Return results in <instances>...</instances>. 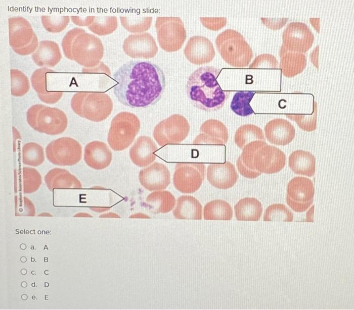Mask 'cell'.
Returning a JSON list of instances; mask_svg holds the SVG:
<instances>
[{
    "mask_svg": "<svg viewBox=\"0 0 354 310\" xmlns=\"http://www.w3.org/2000/svg\"><path fill=\"white\" fill-rule=\"evenodd\" d=\"M114 93L123 105L132 108L156 104L165 90V76L162 69L149 61L131 60L114 74Z\"/></svg>",
    "mask_w": 354,
    "mask_h": 310,
    "instance_id": "obj_1",
    "label": "cell"
},
{
    "mask_svg": "<svg viewBox=\"0 0 354 310\" xmlns=\"http://www.w3.org/2000/svg\"><path fill=\"white\" fill-rule=\"evenodd\" d=\"M221 70L212 66L201 67L190 75L186 91L195 107L212 112L224 106L230 96V91L223 90L217 81Z\"/></svg>",
    "mask_w": 354,
    "mask_h": 310,
    "instance_id": "obj_2",
    "label": "cell"
},
{
    "mask_svg": "<svg viewBox=\"0 0 354 310\" xmlns=\"http://www.w3.org/2000/svg\"><path fill=\"white\" fill-rule=\"evenodd\" d=\"M242 150L236 165L239 172L245 178L254 179L261 173H276L286 165V157L284 152L268 144L266 141H252Z\"/></svg>",
    "mask_w": 354,
    "mask_h": 310,
    "instance_id": "obj_3",
    "label": "cell"
},
{
    "mask_svg": "<svg viewBox=\"0 0 354 310\" xmlns=\"http://www.w3.org/2000/svg\"><path fill=\"white\" fill-rule=\"evenodd\" d=\"M65 57L86 68L97 66L104 54L102 41L80 28L69 31L62 41Z\"/></svg>",
    "mask_w": 354,
    "mask_h": 310,
    "instance_id": "obj_4",
    "label": "cell"
},
{
    "mask_svg": "<svg viewBox=\"0 0 354 310\" xmlns=\"http://www.w3.org/2000/svg\"><path fill=\"white\" fill-rule=\"evenodd\" d=\"M215 44L222 59L234 67L247 66L253 57L252 49L243 36L234 29H227L219 34Z\"/></svg>",
    "mask_w": 354,
    "mask_h": 310,
    "instance_id": "obj_5",
    "label": "cell"
},
{
    "mask_svg": "<svg viewBox=\"0 0 354 310\" xmlns=\"http://www.w3.org/2000/svg\"><path fill=\"white\" fill-rule=\"evenodd\" d=\"M71 106L78 116L94 122L107 119L113 110L110 97L100 92H78L72 96Z\"/></svg>",
    "mask_w": 354,
    "mask_h": 310,
    "instance_id": "obj_6",
    "label": "cell"
},
{
    "mask_svg": "<svg viewBox=\"0 0 354 310\" xmlns=\"http://www.w3.org/2000/svg\"><path fill=\"white\" fill-rule=\"evenodd\" d=\"M27 122L34 130L48 135H58L67 127L65 114L59 109L36 104L28 110Z\"/></svg>",
    "mask_w": 354,
    "mask_h": 310,
    "instance_id": "obj_7",
    "label": "cell"
},
{
    "mask_svg": "<svg viewBox=\"0 0 354 310\" xmlns=\"http://www.w3.org/2000/svg\"><path fill=\"white\" fill-rule=\"evenodd\" d=\"M140 129V122L137 116L123 112L117 114L111 122L107 141L115 151L127 148L134 141Z\"/></svg>",
    "mask_w": 354,
    "mask_h": 310,
    "instance_id": "obj_8",
    "label": "cell"
},
{
    "mask_svg": "<svg viewBox=\"0 0 354 310\" xmlns=\"http://www.w3.org/2000/svg\"><path fill=\"white\" fill-rule=\"evenodd\" d=\"M155 28L160 47L168 52L179 50L187 37L184 23L180 17H158Z\"/></svg>",
    "mask_w": 354,
    "mask_h": 310,
    "instance_id": "obj_9",
    "label": "cell"
},
{
    "mask_svg": "<svg viewBox=\"0 0 354 310\" xmlns=\"http://www.w3.org/2000/svg\"><path fill=\"white\" fill-rule=\"evenodd\" d=\"M9 44L17 54L28 55L38 47L37 36L31 24L20 16L9 18Z\"/></svg>",
    "mask_w": 354,
    "mask_h": 310,
    "instance_id": "obj_10",
    "label": "cell"
},
{
    "mask_svg": "<svg viewBox=\"0 0 354 310\" xmlns=\"http://www.w3.org/2000/svg\"><path fill=\"white\" fill-rule=\"evenodd\" d=\"M190 125L183 116L174 114L159 122L154 128L153 137L159 145L177 144L188 136Z\"/></svg>",
    "mask_w": 354,
    "mask_h": 310,
    "instance_id": "obj_11",
    "label": "cell"
},
{
    "mask_svg": "<svg viewBox=\"0 0 354 310\" xmlns=\"http://www.w3.org/2000/svg\"><path fill=\"white\" fill-rule=\"evenodd\" d=\"M46 156L52 164L58 166H72L82 157V147L76 140L68 137L51 142L46 148Z\"/></svg>",
    "mask_w": 354,
    "mask_h": 310,
    "instance_id": "obj_12",
    "label": "cell"
},
{
    "mask_svg": "<svg viewBox=\"0 0 354 310\" xmlns=\"http://www.w3.org/2000/svg\"><path fill=\"white\" fill-rule=\"evenodd\" d=\"M205 170V166L203 163L176 164L173 176L174 187L183 193L195 192L204 181Z\"/></svg>",
    "mask_w": 354,
    "mask_h": 310,
    "instance_id": "obj_13",
    "label": "cell"
},
{
    "mask_svg": "<svg viewBox=\"0 0 354 310\" xmlns=\"http://www.w3.org/2000/svg\"><path fill=\"white\" fill-rule=\"evenodd\" d=\"M314 194V186L311 179L305 177H295L288 184L286 202L294 212H303L312 204Z\"/></svg>",
    "mask_w": 354,
    "mask_h": 310,
    "instance_id": "obj_14",
    "label": "cell"
},
{
    "mask_svg": "<svg viewBox=\"0 0 354 310\" xmlns=\"http://www.w3.org/2000/svg\"><path fill=\"white\" fill-rule=\"evenodd\" d=\"M283 46L290 51L305 53L312 47L314 36L308 27L300 22H292L285 29Z\"/></svg>",
    "mask_w": 354,
    "mask_h": 310,
    "instance_id": "obj_15",
    "label": "cell"
},
{
    "mask_svg": "<svg viewBox=\"0 0 354 310\" xmlns=\"http://www.w3.org/2000/svg\"><path fill=\"white\" fill-rule=\"evenodd\" d=\"M122 48L125 54L132 58H152L158 51L155 40L149 33L129 35L124 40Z\"/></svg>",
    "mask_w": 354,
    "mask_h": 310,
    "instance_id": "obj_16",
    "label": "cell"
},
{
    "mask_svg": "<svg viewBox=\"0 0 354 310\" xmlns=\"http://www.w3.org/2000/svg\"><path fill=\"white\" fill-rule=\"evenodd\" d=\"M186 58L195 65L211 62L215 55L212 42L202 36H194L188 40L184 50Z\"/></svg>",
    "mask_w": 354,
    "mask_h": 310,
    "instance_id": "obj_17",
    "label": "cell"
},
{
    "mask_svg": "<svg viewBox=\"0 0 354 310\" xmlns=\"http://www.w3.org/2000/svg\"><path fill=\"white\" fill-rule=\"evenodd\" d=\"M139 179L143 187L149 191L166 188L170 183V174L167 167L155 162L140 171Z\"/></svg>",
    "mask_w": 354,
    "mask_h": 310,
    "instance_id": "obj_18",
    "label": "cell"
},
{
    "mask_svg": "<svg viewBox=\"0 0 354 310\" xmlns=\"http://www.w3.org/2000/svg\"><path fill=\"white\" fill-rule=\"evenodd\" d=\"M228 131L225 125L220 121L209 119L200 128V133L193 143L196 145H222L228 142Z\"/></svg>",
    "mask_w": 354,
    "mask_h": 310,
    "instance_id": "obj_19",
    "label": "cell"
},
{
    "mask_svg": "<svg viewBox=\"0 0 354 310\" xmlns=\"http://www.w3.org/2000/svg\"><path fill=\"white\" fill-rule=\"evenodd\" d=\"M206 175L210 184L220 189L232 187L238 178L234 165L230 162L209 164L207 167Z\"/></svg>",
    "mask_w": 354,
    "mask_h": 310,
    "instance_id": "obj_20",
    "label": "cell"
},
{
    "mask_svg": "<svg viewBox=\"0 0 354 310\" xmlns=\"http://www.w3.org/2000/svg\"><path fill=\"white\" fill-rule=\"evenodd\" d=\"M266 137L272 144L286 145L294 138L295 129L287 120L276 118L269 121L264 128Z\"/></svg>",
    "mask_w": 354,
    "mask_h": 310,
    "instance_id": "obj_21",
    "label": "cell"
},
{
    "mask_svg": "<svg viewBox=\"0 0 354 310\" xmlns=\"http://www.w3.org/2000/svg\"><path fill=\"white\" fill-rule=\"evenodd\" d=\"M112 156L111 151L107 145L102 141H93L87 143L84 148L85 163L96 170H102L109 166Z\"/></svg>",
    "mask_w": 354,
    "mask_h": 310,
    "instance_id": "obj_22",
    "label": "cell"
},
{
    "mask_svg": "<svg viewBox=\"0 0 354 310\" xmlns=\"http://www.w3.org/2000/svg\"><path fill=\"white\" fill-rule=\"evenodd\" d=\"M157 149V146L151 137L140 136L130 148V158L137 166L146 167L156 159L155 152Z\"/></svg>",
    "mask_w": 354,
    "mask_h": 310,
    "instance_id": "obj_23",
    "label": "cell"
},
{
    "mask_svg": "<svg viewBox=\"0 0 354 310\" xmlns=\"http://www.w3.org/2000/svg\"><path fill=\"white\" fill-rule=\"evenodd\" d=\"M32 58L38 66L53 67L61 60L62 55L58 44L53 41L42 40Z\"/></svg>",
    "mask_w": 354,
    "mask_h": 310,
    "instance_id": "obj_24",
    "label": "cell"
},
{
    "mask_svg": "<svg viewBox=\"0 0 354 310\" xmlns=\"http://www.w3.org/2000/svg\"><path fill=\"white\" fill-rule=\"evenodd\" d=\"M54 72L52 69L41 68L36 70L32 74L31 81L33 88L37 92L39 99L43 102L53 104L58 101L61 98V91H48L47 90V74Z\"/></svg>",
    "mask_w": 354,
    "mask_h": 310,
    "instance_id": "obj_25",
    "label": "cell"
},
{
    "mask_svg": "<svg viewBox=\"0 0 354 310\" xmlns=\"http://www.w3.org/2000/svg\"><path fill=\"white\" fill-rule=\"evenodd\" d=\"M45 181L51 191L55 188L79 189L82 187L79 180L64 169L56 168L50 170L45 177Z\"/></svg>",
    "mask_w": 354,
    "mask_h": 310,
    "instance_id": "obj_26",
    "label": "cell"
},
{
    "mask_svg": "<svg viewBox=\"0 0 354 310\" xmlns=\"http://www.w3.org/2000/svg\"><path fill=\"white\" fill-rule=\"evenodd\" d=\"M288 165L296 174L307 177L315 175L316 159L309 151L302 150L293 151L289 157Z\"/></svg>",
    "mask_w": 354,
    "mask_h": 310,
    "instance_id": "obj_27",
    "label": "cell"
},
{
    "mask_svg": "<svg viewBox=\"0 0 354 310\" xmlns=\"http://www.w3.org/2000/svg\"><path fill=\"white\" fill-rule=\"evenodd\" d=\"M280 67L283 75L293 77L303 71L306 65V59L302 53L290 51L282 46Z\"/></svg>",
    "mask_w": 354,
    "mask_h": 310,
    "instance_id": "obj_28",
    "label": "cell"
},
{
    "mask_svg": "<svg viewBox=\"0 0 354 310\" xmlns=\"http://www.w3.org/2000/svg\"><path fill=\"white\" fill-rule=\"evenodd\" d=\"M202 212V205L196 198L191 195H182L177 199L173 214L178 219L201 220Z\"/></svg>",
    "mask_w": 354,
    "mask_h": 310,
    "instance_id": "obj_29",
    "label": "cell"
},
{
    "mask_svg": "<svg viewBox=\"0 0 354 310\" xmlns=\"http://www.w3.org/2000/svg\"><path fill=\"white\" fill-rule=\"evenodd\" d=\"M236 219L239 221H258L262 213L260 202L254 197L240 199L235 205Z\"/></svg>",
    "mask_w": 354,
    "mask_h": 310,
    "instance_id": "obj_30",
    "label": "cell"
},
{
    "mask_svg": "<svg viewBox=\"0 0 354 310\" xmlns=\"http://www.w3.org/2000/svg\"><path fill=\"white\" fill-rule=\"evenodd\" d=\"M146 204L154 214L166 213L174 208L175 199L173 195L168 191L157 190L148 195L146 199Z\"/></svg>",
    "mask_w": 354,
    "mask_h": 310,
    "instance_id": "obj_31",
    "label": "cell"
},
{
    "mask_svg": "<svg viewBox=\"0 0 354 310\" xmlns=\"http://www.w3.org/2000/svg\"><path fill=\"white\" fill-rule=\"evenodd\" d=\"M15 174V188H19L24 193H30L36 191L41 184V177L35 169L23 167L18 175Z\"/></svg>",
    "mask_w": 354,
    "mask_h": 310,
    "instance_id": "obj_32",
    "label": "cell"
},
{
    "mask_svg": "<svg viewBox=\"0 0 354 310\" xmlns=\"http://www.w3.org/2000/svg\"><path fill=\"white\" fill-rule=\"evenodd\" d=\"M203 215L205 220H230L233 217V210L226 201L215 199L205 204Z\"/></svg>",
    "mask_w": 354,
    "mask_h": 310,
    "instance_id": "obj_33",
    "label": "cell"
},
{
    "mask_svg": "<svg viewBox=\"0 0 354 310\" xmlns=\"http://www.w3.org/2000/svg\"><path fill=\"white\" fill-rule=\"evenodd\" d=\"M255 140L266 141L262 129L255 125H243L235 132L234 141L240 149H243L246 145Z\"/></svg>",
    "mask_w": 354,
    "mask_h": 310,
    "instance_id": "obj_34",
    "label": "cell"
},
{
    "mask_svg": "<svg viewBox=\"0 0 354 310\" xmlns=\"http://www.w3.org/2000/svg\"><path fill=\"white\" fill-rule=\"evenodd\" d=\"M254 91H238L234 94L231 103V110L237 115L245 117L254 113L250 102L255 94Z\"/></svg>",
    "mask_w": 354,
    "mask_h": 310,
    "instance_id": "obj_35",
    "label": "cell"
},
{
    "mask_svg": "<svg viewBox=\"0 0 354 310\" xmlns=\"http://www.w3.org/2000/svg\"><path fill=\"white\" fill-rule=\"evenodd\" d=\"M22 160L24 164L36 167L45 161L43 149L35 142L26 143L22 149Z\"/></svg>",
    "mask_w": 354,
    "mask_h": 310,
    "instance_id": "obj_36",
    "label": "cell"
},
{
    "mask_svg": "<svg viewBox=\"0 0 354 310\" xmlns=\"http://www.w3.org/2000/svg\"><path fill=\"white\" fill-rule=\"evenodd\" d=\"M122 26L128 31L132 33L143 32L151 27L152 17L150 16H120Z\"/></svg>",
    "mask_w": 354,
    "mask_h": 310,
    "instance_id": "obj_37",
    "label": "cell"
},
{
    "mask_svg": "<svg viewBox=\"0 0 354 310\" xmlns=\"http://www.w3.org/2000/svg\"><path fill=\"white\" fill-rule=\"evenodd\" d=\"M118 27V21L115 16H95L93 23L88 28L98 35H106L113 32Z\"/></svg>",
    "mask_w": 354,
    "mask_h": 310,
    "instance_id": "obj_38",
    "label": "cell"
},
{
    "mask_svg": "<svg viewBox=\"0 0 354 310\" xmlns=\"http://www.w3.org/2000/svg\"><path fill=\"white\" fill-rule=\"evenodd\" d=\"M263 219L264 221L292 222L293 214L285 205L274 203L267 208Z\"/></svg>",
    "mask_w": 354,
    "mask_h": 310,
    "instance_id": "obj_39",
    "label": "cell"
},
{
    "mask_svg": "<svg viewBox=\"0 0 354 310\" xmlns=\"http://www.w3.org/2000/svg\"><path fill=\"white\" fill-rule=\"evenodd\" d=\"M11 94L21 96L29 90L30 84L28 77L18 69L10 70Z\"/></svg>",
    "mask_w": 354,
    "mask_h": 310,
    "instance_id": "obj_40",
    "label": "cell"
},
{
    "mask_svg": "<svg viewBox=\"0 0 354 310\" xmlns=\"http://www.w3.org/2000/svg\"><path fill=\"white\" fill-rule=\"evenodd\" d=\"M42 25L50 32L58 33L62 31L68 25L70 17L68 16L42 15L41 16Z\"/></svg>",
    "mask_w": 354,
    "mask_h": 310,
    "instance_id": "obj_41",
    "label": "cell"
},
{
    "mask_svg": "<svg viewBox=\"0 0 354 310\" xmlns=\"http://www.w3.org/2000/svg\"><path fill=\"white\" fill-rule=\"evenodd\" d=\"M286 116L296 122L299 127L307 132L315 130L317 128V107H314L312 115L286 114Z\"/></svg>",
    "mask_w": 354,
    "mask_h": 310,
    "instance_id": "obj_42",
    "label": "cell"
},
{
    "mask_svg": "<svg viewBox=\"0 0 354 310\" xmlns=\"http://www.w3.org/2000/svg\"><path fill=\"white\" fill-rule=\"evenodd\" d=\"M202 24L207 28L210 29L213 24H214V31L218 30L224 27L227 23L225 18H200Z\"/></svg>",
    "mask_w": 354,
    "mask_h": 310,
    "instance_id": "obj_43",
    "label": "cell"
},
{
    "mask_svg": "<svg viewBox=\"0 0 354 310\" xmlns=\"http://www.w3.org/2000/svg\"><path fill=\"white\" fill-rule=\"evenodd\" d=\"M95 16H71L72 21L79 26H89L94 21Z\"/></svg>",
    "mask_w": 354,
    "mask_h": 310,
    "instance_id": "obj_44",
    "label": "cell"
}]
</instances>
